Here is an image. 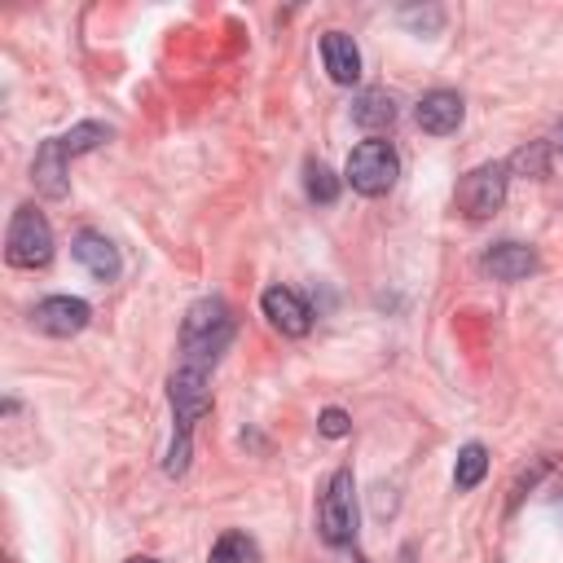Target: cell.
<instances>
[{"mask_svg":"<svg viewBox=\"0 0 563 563\" xmlns=\"http://www.w3.org/2000/svg\"><path fill=\"white\" fill-rule=\"evenodd\" d=\"M356 563H365V559H356Z\"/></svg>","mask_w":563,"mask_h":563,"instance_id":"cell-26","label":"cell"},{"mask_svg":"<svg viewBox=\"0 0 563 563\" xmlns=\"http://www.w3.org/2000/svg\"><path fill=\"white\" fill-rule=\"evenodd\" d=\"M303 194H308V202L330 207V202L339 198V176H334L321 158H308V163H303Z\"/></svg>","mask_w":563,"mask_h":563,"instance_id":"cell-18","label":"cell"},{"mask_svg":"<svg viewBox=\"0 0 563 563\" xmlns=\"http://www.w3.org/2000/svg\"><path fill=\"white\" fill-rule=\"evenodd\" d=\"M352 119H356L365 132H387V128L400 119V101H396L387 88H361L356 101H352Z\"/></svg>","mask_w":563,"mask_h":563,"instance_id":"cell-14","label":"cell"},{"mask_svg":"<svg viewBox=\"0 0 563 563\" xmlns=\"http://www.w3.org/2000/svg\"><path fill=\"white\" fill-rule=\"evenodd\" d=\"M462 119H466V101H462V92H453V88H431V92H422V101L413 106V123H418L427 136H449V132L462 128Z\"/></svg>","mask_w":563,"mask_h":563,"instance_id":"cell-10","label":"cell"},{"mask_svg":"<svg viewBox=\"0 0 563 563\" xmlns=\"http://www.w3.org/2000/svg\"><path fill=\"white\" fill-rule=\"evenodd\" d=\"M233 334H238V321H233V312H229V303L220 295L194 299L185 321H180V365L211 369L229 352Z\"/></svg>","mask_w":563,"mask_h":563,"instance_id":"cell-2","label":"cell"},{"mask_svg":"<svg viewBox=\"0 0 563 563\" xmlns=\"http://www.w3.org/2000/svg\"><path fill=\"white\" fill-rule=\"evenodd\" d=\"M545 163H550V141H532L523 150L510 154L506 172H523V176H545Z\"/></svg>","mask_w":563,"mask_h":563,"instance_id":"cell-19","label":"cell"},{"mask_svg":"<svg viewBox=\"0 0 563 563\" xmlns=\"http://www.w3.org/2000/svg\"><path fill=\"white\" fill-rule=\"evenodd\" d=\"M550 150H554V154H563V123L554 128V136H550Z\"/></svg>","mask_w":563,"mask_h":563,"instance_id":"cell-23","label":"cell"},{"mask_svg":"<svg viewBox=\"0 0 563 563\" xmlns=\"http://www.w3.org/2000/svg\"><path fill=\"white\" fill-rule=\"evenodd\" d=\"M70 255H75V264H79L92 282H101V286H110V282L123 273L119 246H114L106 233H97V229H79V233L70 238Z\"/></svg>","mask_w":563,"mask_h":563,"instance_id":"cell-8","label":"cell"},{"mask_svg":"<svg viewBox=\"0 0 563 563\" xmlns=\"http://www.w3.org/2000/svg\"><path fill=\"white\" fill-rule=\"evenodd\" d=\"M554 510H559V515H563V497H554Z\"/></svg>","mask_w":563,"mask_h":563,"instance_id":"cell-25","label":"cell"},{"mask_svg":"<svg viewBox=\"0 0 563 563\" xmlns=\"http://www.w3.org/2000/svg\"><path fill=\"white\" fill-rule=\"evenodd\" d=\"M4 260L13 268H44L53 260V224L44 220L40 207L22 202L9 220V233H4Z\"/></svg>","mask_w":563,"mask_h":563,"instance_id":"cell-5","label":"cell"},{"mask_svg":"<svg viewBox=\"0 0 563 563\" xmlns=\"http://www.w3.org/2000/svg\"><path fill=\"white\" fill-rule=\"evenodd\" d=\"M317 532L334 550L356 541V479H352L347 466H339L325 479V493H321V506H317Z\"/></svg>","mask_w":563,"mask_h":563,"instance_id":"cell-3","label":"cell"},{"mask_svg":"<svg viewBox=\"0 0 563 563\" xmlns=\"http://www.w3.org/2000/svg\"><path fill=\"white\" fill-rule=\"evenodd\" d=\"M400 22L413 26L418 35H435V31L444 26V9H440V4H422V9H418V4H405V9H400Z\"/></svg>","mask_w":563,"mask_h":563,"instance_id":"cell-20","label":"cell"},{"mask_svg":"<svg viewBox=\"0 0 563 563\" xmlns=\"http://www.w3.org/2000/svg\"><path fill=\"white\" fill-rule=\"evenodd\" d=\"M506 180H510L506 163H479V167H471V172L457 180V194H453L457 211H462L466 220H488V216L501 211V202H506Z\"/></svg>","mask_w":563,"mask_h":563,"instance_id":"cell-6","label":"cell"},{"mask_svg":"<svg viewBox=\"0 0 563 563\" xmlns=\"http://www.w3.org/2000/svg\"><path fill=\"white\" fill-rule=\"evenodd\" d=\"M545 471H550V462H545V457H541V462H537V466H532V471H528V475H519V479H515V493H510V510H515V506H519V497H523V493H528V488H532V484H537V479H541V475H545Z\"/></svg>","mask_w":563,"mask_h":563,"instance_id":"cell-22","label":"cell"},{"mask_svg":"<svg viewBox=\"0 0 563 563\" xmlns=\"http://www.w3.org/2000/svg\"><path fill=\"white\" fill-rule=\"evenodd\" d=\"M167 400H172V444L163 457V471L176 479L189 471V453H194V422L211 409V369H194V365H176L167 378Z\"/></svg>","mask_w":563,"mask_h":563,"instance_id":"cell-1","label":"cell"},{"mask_svg":"<svg viewBox=\"0 0 563 563\" xmlns=\"http://www.w3.org/2000/svg\"><path fill=\"white\" fill-rule=\"evenodd\" d=\"M484 475H488V449L479 440L462 444L457 449V462H453V488L457 493H471V488L484 484Z\"/></svg>","mask_w":563,"mask_h":563,"instance_id":"cell-15","label":"cell"},{"mask_svg":"<svg viewBox=\"0 0 563 563\" xmlns=\"http://www.w3.org/2000/svg\"><path fill=\"white\" fill-rule=\"evenodd\" d=\"M128 563H163V559H154V554H132Z\"/></svg>","mask_w":563,"mask_h":563,"instance_id":"cell-24","label":"cell"},{"mask_svg":"<svg viewBox=\"0 0 563 563\" xmlns=\"http://www.w3.org/2000/svg\"><path fill=\"white\" fill-rule=\"evenodd\" d=\"M317 431H321L325 440H343V435L352 431V418H347V409H339V405L321 409V418H317Z\"/></svg>","mask_w":563,"mask_h":563,"instance_id":"cell-21","label":"cell"},{"mask_svg":"<svg viewBox=\"0 0 563 563\" xmlns=\"http://www.w3.org/2000/svg\"><path fill=\"white\" fill-rule=\"evenodd\" d=\"M479 268L493 277V282H523L541 268L537 251L528 242H493L484 255H479Z\"/></svg>","mask_w":563,"mask_h":563,"instance_id":"cell-11","label":"cell"},{"mask_svg":"<svg viewBox=\"0 0 563 563\" xmlns=\"http://www.w3.org/2000/svg\"><path fill=\"white\" fill-rule=\"evenodd\" d=\"M88 321H92V308H88V299H79V295H48V299H40V303L31 308V325H35L40 334H48V339H70V334H79Z\"/></svg>","mask_w":563,"mask_h":563,"instance_id":"cell-7","label":"cell"},{"mask_svg":"<svg viewBox=\"0 0 563 563\" xmlns=\"http://www.w3.org/2000/svg\"><path fill=\"white\" fill-rule=\"evenodd\" d=\"M321 62H325V75L334 84H356L361 79V48L347 31H325L321 35Z\"/></svg>","mask_w":563,"mask_h":563,"instance_id":"cell-13","label":"cell"},{"mask_svg":"<svg viewBox=\"0 0 563 563\" xmlns=\"http://www.w3.org/2000/svg\"><path fill=\"white\" fill-rule=\"evenodd\" d=\"M396 176H400V154H396V145L383 141V136L361 141V145L347 154V167H343V180H347L356 194H365V198L387 194V189L396 185Z\"/></svg>","mask_w":563,"mask_h":563,"instance_id":"cell-4","label":"cell"},{"mask_svg":"<svg viewBox=\"0 0 563 563\" xmlns=\"http://www.w3.org/2000/svg\"><path fill=\"white\" fill-rule=\"evenodd\" d=\"M70 158H66V150H62V141L57 136H48L40 150H35V163H31V180H35V189L44 194V198H66L70 194Z\"/></svg>","mask_w":563,"mask_h":563,"instance_id":"cell-12","label":"cell"},{"mask_svg":"<svg viewBox=\"0 0 563 563\" xmlns=\"http://www.w3.org/2000/svg\"><path fill=\"white\" fill-rule=\"evenodd\" d=\"M260 312H264L268 325L282 330L286 339H303V334L312 330V308H308V299H303L299 290H290V286H268V290L260 295Z\"/></svg>","mask_w":563,"mask_h":563,"instance_id":"cell-9","label":"cell"},{"mask_svg":"<svg viewBox=\"0 0 563 563\" xmlns=\"http://www.w3.org/2000/svg\"><path fill=\"white\" fill-rule=\"evenodd\" d=\"M207 563H260V545H255V537H251V532L229 528V532H220V537L211 541Z\"/></svg>","mask_w":563,"mask_h":563,"instance_id":"cell-16","label":"cell"},{"mask_svg":"<svg viewBox=\"0 0 563 563\" xmlns=\"http://www.w3.org/2000/svg\"><path fill=\"white\" fill-rule=\"evenodd\" d=\"M57 141H62V150H66V158H79V154H92V150H101V145L110 141V123H97V119H84V123H75L70 132H62Z\"/></svg>","mask_w":563,"mask_h":563,"instance_id":"cell-17","label":"cell"}]
</instances>
